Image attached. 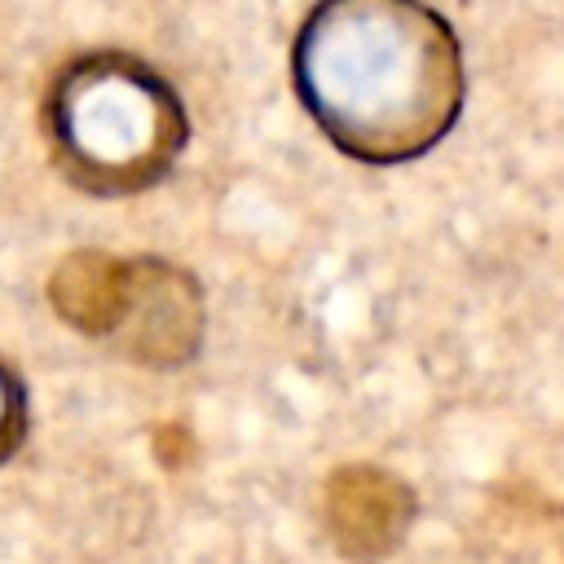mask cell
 <instances>
[{"label":"cell","instance_id":"cell-1","mask_svg":"<svg viewBox=\"0 0 564 564\" xmlns=\"http://www.w3.org/2000/svg\"><path fill=\"white\" fill-rule=\"evenodd\" d=\"M317 128L361 163L427 154L463 110V53L423 0H317L291 53Z\"/></svg>","mask_w":564,"mask_h":564},{"label":"cell","instance_id":"cell-2","mask_svg":"<svg viewBox=\"0 0 564 564\" xmlns=\"http://www.w3.org/2000/svg\"><path fill=\"white\" fill-rule=\"evenodd\" d=\"M53 167L88 194L119 198L159 185L189 141L176 88L132 53L101 48L66 62L44 97Z\"/></svg>","mask_w":564,"mask_h":564},{"label":"cell","instance_id":"cell-3","mask_svg":"<svg viewBox=\"0 0 564 564\" xmlns=\"http://www.w3.org/2000/svg\"><path fill=\"white\" fill-rule=\"evenodd\" d=\"M106 339L141 366H154V370L185 366L203 344L198 282L167 260H150V256L128 260L123 295Z\"/></svg>","mask_w":564,"mask_h":564},{"label":"cell","instance_id":"cell-4","mask_svg":"<svg viewBox=\"0 0 564 564\" xmlns=\"http://www.w3.org/2000/svg\"><path fill=\"white\" fill-rule=\"evenodd\" d=\"M414 520V489L370 463H348L326 480V529L335 551L370 560L401 546Z\"/></svg>","mask_w":564,"mask_h":564},{"label":"cell","instance_id":"cell-5","mask_svg":"<svg viewBox=\"0 0 564 564\" xmlns=\"http://www.w3.org/2000/svg\"><path fill=\"white\" fill-rule=\"evenodd\" d=\"M123 278H128V260L106 256V251H70L53 278H48V304L57 308V317L84 335H110L115 326V308L123 295Z\"/></svg>","mask_w":564,"mask_h":564},{"label":"cell","instance_id":"cell-6","mask_svg":"<svg viewBox=\"0 0 564 564\" xmlns=\"http://www.w3.org/2000/svg\"><path fill=\"white\" fill-rule=\"evenodd\" d=\"M26 441V388L22 375L0 357V463H9Z\"/></svg>","mask_w":564,"mask_h":564}]
</instances>
